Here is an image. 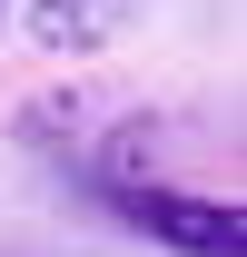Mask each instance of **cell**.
<instances>
[{
  "label": "cell",
  "mask_w": 247,
  "mask_h": 257,
  "mask_svg": "<svg viewBox=\"0 0 247 257\" xmlns=\"http://www.w3.org/2000/svg\"><path fill=\"white\" fill-rule=\"evenodd\" d=\"M119 227H139L178 257H237L247 247L237 198H198V188H119Z\"/></svg>",
  "instance_id": "cell-1"
},
{
  "label": "cell",
  "mask_w": 247,
  "mask_h": 257,
  "mask_svg": "<svg viewBox=\"0 0 247 257\" xmlns=\"http://www.w3.org/2000/svg\"><path fill=\"white\" fill-rule=\"evenodd\" d=\"M20 20H30L40 50H99V40L129 20V0H30Z\"/></svg>",
  "instance_id": "cell-2"
}]
</instances>
